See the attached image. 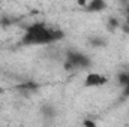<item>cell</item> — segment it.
Returning <instances> with one entry per match:
<instances>
[{
    "label": "cell",
    "instance_id": "3",
    "mask_svg": "<svg viewBox=\"0 0 129 127\" xmlns=\"http://www.w3.org/2000/svg\"><path fill=\"white\" fill-rule=\"evenodd\" d=\"M107 82H108V78L105 75L98 73V72H90L86 76V79H84V85L86 87H101V85H104Z\"/></svg>",
    "mask_w": 129,
    "mask_h": 127
},
{
    "label": "cell",
    "instance_id": "6",
    "mask_svg": "<svg viewBox=\"0 0 129 127\" xmlns=\"http://www.w3.org/2000/svg\"><path fill=\"white\" fill-rule=\"evenodd\" d=\"M83 126L84 127H96V123L93 120H84L83 121Z\"/></svg>",
    "mask_w": 129,
    "mask_h": 127
},
{
    "label": "cell",
    "instance_id": "1",
    "mask_svg": "<svg viewBox=\"0 0 129 127\" xmlns=\"http://www.w3.org/2000/svg\"><path fill=\"white\" fill-rule=\"evenodd\" d=\"M64 33L59 29L48 27L44 23H35L26 29L21 37L23 45H50L63 39Z\"/></svg>",
    "mask_w": 129,
    "mask_h": 127
},
{
    "label": "cell",
    "instance_id": "5",
    "mask_svg": "<svg viewBox=\"0 0 129 127\" xmlns=\"http://www.w3.org/2000/svg\"><path fill=\"white\" fill-rule=\"evenodd\" d=\"M86 8H87V11H90V12H99V11H102V9L105 8V3H104L102 0H93V2H90V3H87Z\"/></svg>",
    "mask_w": 129,
    "mask_h": 127
},
{
    "label": "cell",
    "instance_id": "2",
    "mask_svg": "<svg viewBox=\"0 0 129 127\" xmlns=\"http://www.w3.org/2000/svg\"><path fill=\"white\" fill-rule=\"evenodd\" d=\"M90 64V60L78 52V51H68L66 52V61H64V69L66 70H74V69H83Z\"/></svg>",
    "mask_w": 129,
    "mask_h": 127
},
{
    "label": "cell",
    "instance_id": "4",
    "mask_svg": "<svg viewBox=\"0 0 129 127\" xmlns=\"http://www.w3.org/2000/svg\"><path fill=\"white\" fill-rule=\"evenodd\" d=\"M119 84L123 87V96L129 97V72H120L117 75Z\"/></svg>",
    "mask_w": 129,
    "mask_h": 127
}]
</instances>
